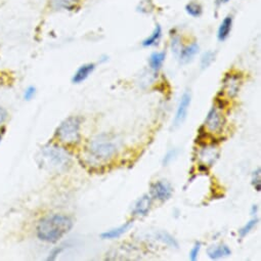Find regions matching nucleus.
<instances>
[{
	"label": "nucleus",
	"instance_id": "obj_1",
	"mask_svg": "<svg viewBox=\"0 0 261 261\" xmlns=\"http://www.w3.org/2000/svg\"><path fill=\"white\" fill-rule=\"evenodd\" d=\"M73 220L64 214H51L41 218L36 226V234L40 241L58 243L73 227Z\"/></svg>",
	"mask_w": 261,
	"mask_h": 261
},
{
	"label": "nucleus",
	"instance_id": "obj_2",
	"mask_svg": "<svg viewBox=\"0 0 261 261\" xmlns=\"http://www.w3.org/2000/svg\"><path fill=\"white\" fill-rule=\"evenodd\" d=\"M38 164L49 171H61L67 167L71 161L70 154L62 147L54 144L44 146L38 156Z\"/></svg>",
	"mask_w": 261,
	"mask_h": 261
},
{
	"label": "nucleus",
	"instance_id": "obj_3",
	"mask_svg": "<svg viewBox=\"0 0 261 261\" xmlns=\"http://www.w3.org/2000/svg\"><path fill=\"white\" fill-rule=\"evenodd\" d=\"M80 125L81 119L79 117H69L58 127L56 131V137L63 144H75L80 138Z\"/></svg>",
	"mask_w": 261,
	"mask_h": 261
},
{
	"label": "nucleus",
	"instance_id": "obj_4",
	"mask_svg": "<svg viewBox=\"0 0 261 261\" xmlns=\"http://www.w3.org/2000/svg\"><path fill=\"white\" fill-rule=\"evenodd\" d=\"M88 151V157L90 160L97 163H103L112 159L113 156L116 154L117 149L115 144H113L112 141L100 139L92 141Z\"/></svg>",
	"mask_w": 261,
	"mask_h": 261
},
{
	"label": "nucleus",
	"instance_id": "obj_5",
	"mask_svg": "<svg viewBox=\"0 0 261 261\" xmlns=\"http://www.w3.org/2000/svg\"><path fill=\"white\" fill-rule=\"evenodd\" d=\"M151 193L154 198L165 202L171 198L172 196V187L166 181H157L151 187Z\"/></svg>",
	"mask_w": 261,
	"mask_h": 261
},
{
	"label": "nucleus",
	"instance_id": "obj_6",
	"mask_svg": "<svg viewBox=\"0 0 261 261\" xmlns=\"http://www.w3.org/2000/svg\"><path fill=\"white\" fill-rule=\"evenodd\" d=\"M205 125L211 132H219L223 127V118L215 108H212L206 118Z\"/></svg>",
	"mask_w": 261,
	"mask_h": 261
},
{
	"label": "nucleus",
	"instance_id": "obj_7",
	"mask_svg": "<svg viewBox=\"0 0 261 261\" xmlns=\"http://www.w3.org/2000/svg\"><path fill=\"white\" fill-rule=\"evenodd\" d=\"M189 105H191V94H189L186 91L182 94L179 105H178V108H177V111H176V115H175L174 121H173L175 126L180 125L184 121V119L186 118V115H187Z\"/></svg>",
	"mask_w": 261,
	"mask_h": 261
},
{
	"label": "nucleus",
	"instance_id": "obj_8",
	"mask_svg": "<svg viewBox=\"0 0 261 261\" xmlns=\"http://www.w3.org/2000/svg\"><path fill=\"white\" fill-rule=\"evenodd\" d=\"M79 0H50V8L56 12H72L78 8Z\"/></svg>",
	"mask_w": 261,
	"mask_h": 261
},
{
	"label": "nucleus",
	"instance_id": "obj_9",
	"mask_svg": "<svg viewBox=\"0 0 261 261\" xmlns=\"http://www.w3.org/2000/svg\"><path fill=\"white\" fill-rule=\"evenodd\" d=\"M96 69V65L94 64H84L81 67L78 68V70L76 71V73L74 74L73 78H72V82L74 84H79L83 81H85L89 75H91V73Z\"/></svg>",
	"mask_w": 261,
	"mask_h": 261
},
{
	"label": "nucleus",
	"instance_id": "obj_10",
	"mask_svg": "<svg viewBox=\"0 0 261 261\" xmlns=\"http://www.w3.org/2000/svg\"><path fill=\"white\" fill-rule=\"evenodd\" d=\"M131 224H132L131 221H128V222H126L125 224H123V225H121V226H119V227L113 228V229H110V230H107V231L102 232V233L100 234V236H101L102 239H104V240L118 239V238H120V236H121L124 232H126V231L130 228Z\"/></svg>",
	"mask_w": 261,
	"mask_h": 261
},
{
	"label": "nucleus",
	"instance_id": "obj_11",
	"mask_svg": "<svg viewBox=\"0 0 261 261\" xmlns=\"http://www.w3.org/2000/svg\"><path fill=\"white\" fill-rule=\"evenodd\" d=\"M199 53V45L197 43H192L191 45H187L179 51L180 62L182 64H186L189 61H192L193 58Z\"/></svg>",
	"mask_w": 261,
	"mask_h": 261
},
{
	"label": "nucleus",
	"instance_id": "obj_12",
	"mask_svg": "<svg viewBox=\"0 0 261 261\" xmlns=\"http://www.w3.org/2000/svg\"><path fill=\"white\" fill-rule=\"evenodd\" d=\"M207 254L210 259L217 260L222 257H227L231 254L230 249L226 245H220V246H212L207 250Z\"/></svg>",
	"mask_w": 261,
	"mask_h": 261
},
{
	"label": "nucleus",
	"instance_id": "obj_13",
	"mask_svg": "<svg viewBox=\"0 0 261 261\" xmlns=\"http://www.w3.org/2000/svg\"><path fill=\"white\" fill-rule=\"evenodd\" d=\"M152 204V199L149 196L141 197L134 206L133 214L134 215H147L150 211V207Z\"/></svg>",
	"mask_w": 261,
	"mask_h": 261
},
{
	"label": "nucleus",
	"instance_id": "obj_14",
	"mask_svg": "<svg viewBox=\"0 0 261 261\" xmlns=\"http://www.w3.org/2000/svg\"><path fill=\"white\" fill-rule=\"evenodd\" d=\"M231 27H232V18L231 16H227L226 18H224V20L221 22L220 26L218 28V32H217V38L219 41H224L227 39V37L230 34L231 31Z\"/></svg>",
	"mask_w": 261,
	"mask_h": 261
},
{
	"label": "nucleus",
	"instance_id": "obj_15",
	"mask_svg": "<svg viewBox=\"0 0 261 261\" xmlns=\"http://www.w3.org/2000/svg\"><path fill=\"white\" fill-rule=\"evenodd\" d=\"M165 58H166V54L164 52L152 54V56L150 57V60H149V64L154 72H158V71L161 69V67L165 61Z\"/></svg>",
	"mask_w": 261,
	"mask_h": 261
},
{
	"label": "nucleus",
	"instance_id": "obj_16",
	"mask_svg": "<svg viewBox=\"0 0 261 261\" xmlns=\"http://www.w3.org/2000/svg\"><path fill=\"white\" fill-rule=\"evenodd\" d=\"M225 82V88L227 89L228 94L230 97H233L239 91V77L233 75L227 76Z\"/></svg>",
	"mask_w": 261,
	"mask_h": 261
},
{
	"label": "nucleus",
	"instance_id": "obj_17",
	"mask_svg": "<svg viewBox=\"0 0 261 261\" xmlns=\"http://www.w3.org/2000/svg\"><path fill=\"white\" fill-rule=\"evenodd\" d=\"M161 36H162V28L159 25H157L155 30L153 31V33L147 39L142 41V46L150 47V46L156 45L158 43V41L160 40Z\"/></svg>",
	"mask_w": 261,
	"mask_h": 261
},
{
	"label": "nucleus",
	"instance_id": "obj_18",
	"mask_svg": "<svg viewBox=\"0 0 261 261\" xmlns=\"http://www.w3.org/2000/svg\"><path fill=\"white\" fill-rule=\"evenodd\" d=\"M185 12L194 18H199L203 14V8L198 3H189L185 6Z\"/></svg>",
	"mask_w": 261,
	"mask_h": 261
},
{
	"label": "nucleus",
	"instance_id": "obj_19",
	"mask_svg": "<svg viewBox=\"0 0 261 261\" xmlns=\"http://www.w3.org/2000/svg\"><path fill=\"white\" fill-rule=\"evenodd\" d=\"M258 221H259L258 218H253V219H251L249 222H247V224H246L244 227H242V228L239 230L240 236H241L242 239L245 238V236L253 229V227L257 224Z\"/></svg>",
	"mask_w": 261,
	"mask_h": 261
},
{
	"label": "nucleus",
	"instance_id": "obj_20",
	"mask_svg": "<svg viewBox=\"0 0 261 261\" xmlns=\"http://www.w3.org/2000/svg\"><path fill=\"white\" fill-rule=\"evenodd\" d=\"M214 58H215L214 53H212V52L205 53L202 56V59H201V67H202V69L208 68L212 64V62L214 61Z\"/></svg>",
	"mask_w": 261,
	"mask_h": 261
},
{
	"label": "nucleus",
	"instance_id": "obj_21",
	"mask_svg": "<svg viewBox=\"0 0 261 261\" xmlns=\"http://www.w3.org/2000/svg\"><path fill=\"white\" fill-rule=\"evenodd\" d=\"M159 239H161L163 242H165L167 245H170V246H174V247H177V243L175 242V240L172 238V236L170 234H168L167 232H161L159 234Z\"/></svg>",
	"mask_w": 261,
	"mask_h": 261
},
{
	"label": "nucleus",
	"instance_id": "obj_22",
	"mask_svg": "<svg viewBox=\"0 0 261 261\" xmlns=\"http://www.w3.org/2000/svg\"><path fill=\"white\" fill-rule=\"evenodd\" d=\"M252 183L255 186V189L257 192H260L261 188V178H260V168H258L254 174H253V179H252Z\"/></svg>",
	"mask_w": 261,
	"mask_h": 261
},
{
	"label": "nucleus",
	"instance_id": "obj_23",
	"mask_svg": "<svg viewBox=\"0 0 261 261\" xmlns=\"http://www.w3.org/2000/svg\"><path fill=\"white\" fill-rule=\"evenodd\" d=\"M36 94V88L34 86H29L24 91V100L25 101H31Z\"/></svg>",
	"mask_w": 261,
	"mask_h": 261
},
{
	"label": "nucleus",
	"instance_id": "obj_24",
	"mask_svg": "<svg viewBox=\"0 0 261 261\" xmlns=\"http://www.w3.org/2000/svg\"><path fill=\"white\" fill-rule=\"evenodd\" d=\"M200 249H201V243H200V242H197V243L194 245V247L192 248L191 252H189V259H191L192 261L197 260L198 255H199V252H200Z\"/></svg>",
	"mask_w": 261,
	"mask_h": 261
},
{
	"label": "nucleus",
	"instance_id": "obj_25",
	"mask_svg": "<svg viewBox=\"0 0 261 261\" xmlns=\"http://www.w3.org/2000/svg\"><path fill=\"white\" fill-rule=\"evenodd\" d=\"M8 119V112L3 107H0V126H2Z\"/></svg>",
	"mask_w": 261,
	"mask_h": 261
},
{
	"label": "nucleus",
	"instance_id": "obj_26",
	"mask_svg": "<svg viewBox=\"0 0 261 261\" xmlns=\"http://www.w3.org/2000/svg\"><path fill=\"white\" fill-rule=\"evenodd\" d=\"M228 2H229V0H216V5L217 6H221V5L227 4Z\"/></svg>",
	"mask_w": 261,
	"mask_h": 261
},
{
	"label": "nucleus",
	"instance_id": "obj_27",
	"mask_svg": "<svg viewBox=\"0 0 261 261\" xmlns=\"http://www.w3.org/2000/svg\"><path fill=\"white\" fill-rule=\"evenodd\" d=\"M4 134H5V129H4V128H0V144H2V141H3Z\"/></svg>",
	"mask_w": 261,
	"mask_h": 261
},
{
	"label": "nucleus",
	"instance_id": "obj_28",
	"mask_svg": "<svg viewBox=\"0 0 261 261\" xmlns=\"http://www.w3.org/2000/svg\"><path fill=\"white\" fill-rule=\"evenodd\" d=\"M3 84H4V79H3V77H2V75H0V88H2V86H3Z\"/></svg>",
	"mask_w": 261,
	"mask_h": 261
}]
</instances>
